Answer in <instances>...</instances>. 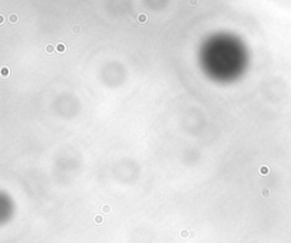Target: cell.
I'll use <instances>...</instances> for the list:
<instances>
[{
    "mask_svg": "<svg viewBox=\"0 0 291 243\" xmlns=\"http://www.w3.org/2000/svg\"><path fill=\"white\" fill-rule=\"evenodd\" d=\"M191 238H194V232H191Z\"/></svg>",
    "mask_w": 291,
    "mask_h": 243,
    "instance_id": "7c38bea8",
    "label": "cell"
},
{
    "mask_svg": "<svg viewBox=\"0 0 291 243\" xmlns=\"http://www.w3.org/2000/svg\"><path fill=\"white\" fill-rule=\"evenodd\" d=\"M3 23H5V15L0 14V25H2Z\"/></svg>",
    "mask_w": 291,
    "mask_h": 243,
    "instance_id": "8fae6325",
    "label": "cell"
},
{
    "mask_svg": "<svg viewBox=\"0 0 291 243\" xmlns=\"http://www.w3.org/2000/svg\"><path fill=\"white\" fill-rule=\"evenodd\" d=\"M8 21H9V23H11V24H16V23H18L19 22V16L17 15L16 13H11V14H9Z\"/></svg>",
    "mask_w": 291,
    "mask_h": 243,
    "instance_id": "5b68a950",
    "label": "cell"
},
{
    "mask_svg": "<svg viewBox=\"0 0 291 243\" xmlns=\"http://www.w3.org/2000/svg\"><path fill=\"white\" fill-rule=\"evenodd\" d=\"M0 73H1V77H2V78H7L8 76H10V68H9L8 66L3 65V66L1 67V70H0Z\"/></svg>",
    "mask_w": 291,
    "mask_h": 243,
    "instance_id": "6da1fadb",
    "label": "cell"
},
{
    "mask_svg": "<svg viewBox=\"0 0 291 243\" xmlns=\"http://www.w3.org/2000/svg\"><path fill=\"white\" fill-rule=\"evenodd\" d=\"M181 238H183V239L188 238V231H182V232H181Z\"/></svg>",
    "mask_w": 291,
    "mask_h": 243,
    "instance_id": "30bf717a",
    "label": "cell"
},
{
    "mask_svg": "<svg viewBox=\"0 0 291 243\" xmlns=\"http://www.w3.org/2000/svg\"><path fill=\"white\" fill-rule=\"evenodd\" d=\"M189 5L192 6V7L197 6L198 5V0H189Z\"/></svg>",
    "mask_w": 291,
    "mask_h": 243,
    "instance_id": "9c48e42d",
    "label": "cell"
},
{
    "mask_svg": "<svg viewBox=\"0 0 291 243\" xmlns=\"http://www.w3.org/2000/svg\"><path fill=\"white\" fill-rule=\"evenodd\" d=\"M103 222H104V217L103 216H100V215L94 216V223H96V224H101Z\"/></svg>",
    "mask_w": 291,
    "mask_h": 243,
    "instance_id": "52a82bcc",
    "label": "cell"
},
{
    "mask_svg": "<svg viewBox=\"0 0 291 243\" xmlns=\"http://www.w3.org/2000/svg\"><path fill=\"white\" fill-rule=\"evenodd\" d=\"M137 21H138V23H140V24H146V23L148 22V16H147V14L140 13L137 16Z\"/></svg>",
    "mask_w": 291,
    "mask_h": 243,
    "instance_id": "7a4b0ae2",
    "label": "cell"
},
{
    "mask_svg": "<svg viewBox=\"0 0 291 243\" xmlns=\"http://www.w3.org/2000/svg\"><path fill=\"white\" fill-rule=\"evenodd\" d=\"M66 50H67V45L65 44L64 42H58L56 44V51L57 52H59V54H64Z\"/></svg>",
    "mask_w": 291,
    "mask_h": 243,
    "instance_id": "3957f363",
    "label": "cell"
},
{
    "mask_svg": "<svg viewBox=\"0 0 291 243\" xmlns=\"http://www.w3.org/2000/svg\"><path fill=\"white\" fill-rule=\"evenodd\" d=\"M55 50H56V47H55L52 43H47L46 45H44V52L48 55H52L55 52Z\"/></svg>",
    "mask_w": 291,
    "mask_h": 243,
    "instance_id": "277c9868",
    "label": "cell"
},
{
    "mask_svg": "<svg viewBox=\"0 0 291 243\" xmlns=\"http://www.w3.org/2000/svg\"><path fill=\"white\" fill-rule=\"evenodd\" d=\"M72 32L75 33V34H78V33L81 32V27H80V25H77V24L73 25L72 26Z\"/></svg>",
    "mask_w": 291,
    "mask_h": 243,
    "instance_id": "8992f818",
    "label": "cell"
},
{
    "mask_svg": "<svg viewBox=\"0 0 291 243\" xmlns=\"http://www.w3.org/2000/svg\"><path fill=\"white\" fill-rule=\"evenodd\" d=\"M110 210H111V207L109 206V205H104L103 206V211L104 212L108 214V212H110Z\"/></svg>",
    "mask_w": 291,
    "mask_h": 243,
    "instance_id": "ba28073f",
    "label": "cell"
}]
</instances>
